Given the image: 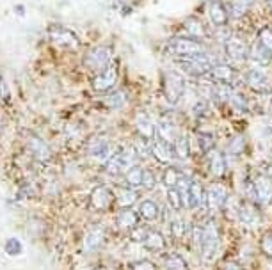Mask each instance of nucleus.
Returning <instances> with one entry per match:
<instances>
[{
	"instance_id": "nucleus-1",
	"label": "nucleus",
	"mask_w": 272,
	"mask_h": 270,
	"mask_svg": "<svg viewBox=\"0 0 272 270\" xmlns=\"http://www.w3.org/2000/svg\"><path fill=\"white\" fill-rule=\"evenodd\" d=\"M135 153L137 151L132 149V147H125L123 151L114 153V155L105 162L107 172H109V174H114V176H118L121 172L128 171V169L132 167V164H134Z\"/></svg>"
},
{
	"instance_id": "nucleus-2",
	"label": "nucleus",
	"mask_w": 272,
	"mask_h": 270,
	"mask_svg": "<svg viewBox=\"0 0 272 270\" xmlns=\"http://www.w3.org/2000/svg\"><path fill=\"white\" fill-rule=\"evenodd\" d=\"M219 226L216 222H208L201 233V247H199V253L203 254L205 260L212 258L216 254V251L219 249Z\"/></svg>"
},
{
	"instance_id": "nucleus-3",
	"label": "nucleus",
	"mask_w": 272,
	"mask_h": 270,
	"mask_svg": "<svg viewBox=\"0 0 272 270\" xmlns=\"http://www.w3.org/2000/svg\"><path fill=\"white\" fill-rule=\"evenodd\" d=\"M110 50L105 48V46H96V48L89 50V52L85 53L84 57V64L89 68L91 71L94 73H102V71L109 70V64H110Z\"/></svg>"
},
{
	"instance_id": "nucleus-4",
	"label": "nucleus",
	"mask_w": 272,
	"mask_h": 270,
	"mask_svg": "<svg viewBox=\"0 0 272 270\" xmlns=\"http://www.w3.org/2000/svg\"><path fill=\"white\" fill-rule=\"evenodd\" d=\"M114 201H116V194L109 187H105V185L96 187L93 190V194H91V206L94 210H98V212L109 210L114 205Z\"/></svg>"
},
{
	"instance_id": "nucleus-5",
	"label": "nucleus",
	"mask_w": 272,
	"mask_h": 270,
	"mask_svg": "<svg viewBox=\"0 0 272 270\" xmlns=\"http://www.w3.org/2000/svg\"><path fill=\"white\" fill-rule=\"evenodd\" d=\"M183 91H185V82L175 71H167L166 73V96L171 103H176L182 98Z\"/></svg>"
},
{
	"instance_id": "nucleus-6",
	"label": "nucleus",
	"mask_w": 272,
	"mask_h": 270,
	"mask_svg": "<svg viewBox=\"0 0 272 270\" xmlns=\"http://www.w3.org/2000/svg\"><path fill=\"white\" fill-rule=\"evenodd\" d=\"M228 203V188L223 183H210L207 188V205L208 208L217 210L224 208V205Z\"/></svg>"
},
{
	"instance_id": "nucleus-7",
	"label": "nucleus",
	"mask_w": 272,
	"mask_h": 270,
	"mask_svg": "<svg viewBox=\"0 0 272 270\" xmlns=\"http://www.w3.org/2000/svg\"><path fill=\"white\" fill-rule=\"evenodd\" d=\"M171 50L175 53H180V55L187 57V55L205 52V46L199 41H196V39H191V37H175L171 41Z\"/></svg>"
},
{
	"instance_id": "nucleus-8",
	"label": "nucleus",
	"mask_w": 272,
	"mask_h": 270,
	"mask_svg": "<svg viewBox=\"0 0 272 270\" xmlns=\"http://www.w3.org/2000/svg\"><path fill=\"white\" fill-rule=\"evenodd\" d=\"M50 39L52 41H55L57 45L64 46V48H69V50H77L78 46H80V41L77 39V36H75L73 32H69V30L62 29V27H57V25H53V27H50Z\"/></svg>"
},
{
	"instance_id": "nucleus-9",
	"label": "nucleus",
	"mask_w": 272,
	"mask_h": 270,
	"mask_svg": "<svg viewBox=\"0 0 272 270\" xmlns=\"http://www.w3.org/2000/svg\"><path fill=\"white\" fill-rule=\"evenodd\" d=\"M116 82H118V73L114 68H109V70L96 75V78L93 80V87L96 93H105V91L112 89Z\"/></svg>"
},
{
	"instance_id": "nucleus-10",
	"label": "nucleus",
	"mask_w": 272,
	"mask_h": 270,
	"mask_svg": "<svg viewBox=\"0 0 272 270\" xmlns=\"http://www.w3.org/2000/svg\"><path fill=\"white\" fill-rule=\"evenodd\" d=\"M248 84L251 86V89L258 91V93H269L271 91V84L269 78L260 68H251L248 71Z\"/></svg>"
},
{
	"instance_id": "nucleus-11",
	"label": "nucleus",
	"mask_w": 272,
	"mask_h": 270,
	"mask_svg": "<svg viewBox=\"0 0 272 270\" xmlns=\"http://www.w3.org/2000/svg\"><path fill=\"white\" fill-rule=\"evenodd\" d=\"M253 188H255V196L262 203H271L272 201V178L269 176L256 178L255 183H253Z\"/></svg>"
},
{
	"instance_id": "nucleus-12",
	"label": "nucleus",
	"mask_w": 272,
	"mask_h": 270,
	"mask_svg": "<svg viewBox=\"0 0 272 270\" xmlns=\"http://www.w3.org/2000/svg\"><path fill=\"white\" fill-rule=\"evenodd\" d=\"M207 203V190L199 181H191V188H189V208H199Z\"/></svg>"
},
{
	"instance_id": "nucleus-13",
	"label": "nucleus",
	"mask_w": 272,
	"mask_h": 270,
	"mask_svg": "<svg viewBox=\"0 0 272 270\" xmlns=\"http://www.w3.org/2000/svg\"><path fill=\"white\" fill-rule=\"evenodd\" d=\"M139 215L135 210L132 208H121V212L118 213V226L125 231H132L139 226Z\"/></svg>"
},
{
	"instance_id": "nucleus-14",
	"label": "nucleus",
	"mask_w": 272,
	"mask_h": 270,
	"mask_svg": "<svg viewBox=\"0 0 272 270\" xmlns=\"http://www.w3.org/2000/svg\"><path fill=\"white\" fill-rule=\"evenodd\" d=\"M150 146H151V155H155L157 160L167 162V164L173 162V149H171V144H167L166 140H162V139L153 140Z\"/></svg>"
},
{
	"instance_id": "nucleus-15",
	"label": "nucleus",
	"mask_w": 272,
	"mask_h": 270,
	"mask_svg": "<svg viewBox=\"0 0 272 270\" xmlns=\"http://www.w3.org/2000/svg\"><path fill=\"white\" fill-rule=\"evenodd\" d=\"M226 52L233 61H244V59L248 57V48H246L244 43L240 41V39H237V37H230L226 41Z\"/></svg>"
},
{
	"instance_id": "nucleus-16",
	"label": "nucleus",
	"mask_w": 272,
	"mask_h": 270,
	"mask_svg": "<svg viewBox=\"0 0 272 270\" xmlns=\"http://www.w3.org/2000/svg\"><path fill=\"white\" fill-rule=\"evenodd\" d=\"M208 167H210L214 176H223L224 171H226V158H224L223 153L216 151V149L208 151Z\"/></svg>"
},
{
	"instance_id": "nucleus-17",
	"label": "nucleus",
	"mask_w": 272,
	"mask_h": 270,
	"mask_svg": "<svg viewBox=\"0 0 272 270\" xmlns=\"http://www.w3.org/2000/svg\"><path fill=\"white\" fill-rule=\"evenodd\" d=\"M139 215H141L144 221L153 222V221H157V219H159L160 208H159V205H157L155 201L146 199V201H142L141 205H139Z\"/></svg>"
},
{
	"instance_id": "nucleus-18",
	"label": "nucleus",
	"mask_w": 272,
	"mask_h": 270,
	"mask_svg": "<svg viewBox=\"0 0 272 270\" xmlns=\"http://www.w3.org/2000/svg\"><path fill=\"white\" fill-rule=\"evenodd\" d=\"M208 16H210L214 25H224L228 20V12L221 2L214 0V2H210V5H208Z\"/></svg>"
},
{
	"instance_id": "nucleus-19",
	"label": "nucleus",
	"mask_w": 272,
	"mask_h": 270,
	"mask_svg": "<svg viewBox=\"0 0 272 270\" xmlns=\"http://www.w3.org/2000/svg\"><path fill=\"white\" fill-rule=\"evenodd\" d=\"M210 75L216 80H219L221 84H230L233 80V77H235V71H233V68H230L226 64H216L210 70Z\"/></svg>"
},
{
	"instance_id": "nucleus-20",
	"label": "nucleus",
	"mask_w": 272,
	"mask_h": 270,
	"mask_svg": "<svg viewBox=\"0 0 272 270\" xmlns=\"http://www.w3.org/2000/svg\"><path fill=\"white\" fill-rule=\"evenodd\" d=\"M135 125H137V132L144 137V139H153L155 134H157V128L153 127V123H151L144 114L137 116V123Z\"/></svg>"
},
{
	"instance_id": "nucleus-21",
	"label": "nucleus",
	"mask_w": 272,
	"mask_h": 270,
	"mask_svg": "<svg viewBox=\"0 0 272 270\" xmlns=\"http://www.w3.org/2000/svg\"><path fill=\"white\" fill-rule=\"evenodd\" d=\"M89 153L94 158H100L102 162H107L110 158V144L105 140H94V144L89 147Z\"/></svg>"
},
{
	"instance_id": "nucleus-22",
	"label": "nucleus",
	"mask_w": 272,
	"mask_h": 270,
	"mask_svg": "<svg viewBox=\"0 0 272 270\" xmlns=\"http://www.w3.org/2000/svg\"><path fill=\"white\" fill-rule=\"evenodd\" d=\"M182 176L183 174L180 172V169L176 167V165H167L166 171H164V174H162V181L167 188H176V185H178V181L182 180Z\"/></svg>"
},
{
	"instance_id": "nucleus-23",
	"label": "nucleus",
	"mask_w": 272,
	"mask_h": 270,
	"mask_svg": "<svg viewBox=\"0 0 272 270\" xmlns=\"http://www.w3.org/2000/svg\"><path fill=\"white\" fill-rule=\"evenodd\" d=\"M125 180L130 187H141L142 180H144V169L139 167V165H132V167L126 171Z\"/></svg>"
},
{
	"instance_id": "nucleus-24",
	"label": "nucleus",
	"mask_w": 272,
	"mask_h": 270,
	"mask_svg": "<svg viewBox=\"0 0 272 270\" xmlns=\"http://www.w3.org/2000/svg\"><path fill=\"white\" fill-rule=\"evenodd\" d=\"M144 246L150 251H162L166 247V238L160 233H157V231H150L146 240H144Z\"/></svg>"
},
{
	"instance_id": "nucleus-25",
	"label": "nucleus",
	"mask_w": 272,
	"mask_h": 270,
	"mask_svg": "<svg viewBox=\"0 0 272 270\" xmlns=\"http://www.w3.org/2000/svg\"><path fill=\"white\" fill-rule=\"evenodd\" d=\"M240 221H244L246 224H256V222L260 221V213L255 206H249V205H244L240 206V213H239Z\"/></svg>"
},
{
	"instance_id": "nucleus-26",
	"label": "nucleus",
	"mask_w": 272,
	"mask_h": 270,
	"mask_svg": "<svg viewBox=\"0 0 272 270\" xmlns=\"http://www.w3.org/2000/svg\"><path fill=\"white\" fill-rule=\"evenodd\" d=\"M30 151L34 153V156H36L37 160H46L50 156L48 146L41 139H36V137L30 139Z\"/></svg>"
},
{
	"instance_id": "nucleus-27",
	"label": "nucleus",
	"mask_w": 272,
	"mask_h": 270,
	"mask_svg": "<svg viewBox=\"0 0 272 270\" xmlns=\"http://www.w3.org/2000/svg\"><path fill=\"white\" fill-rule=\"evenodd\" d=\"M116 199L119 201V206H121V208H130V206L135 203V199H137V192L123 188V190H119V192H118Z\"/></svg>"
},
{
	"instance_id": "nucleus-28",
	"label": "nucleus",
	"mask_w": 272,
	"mask_h": 270,
	"mask_svg": "<svg viewBox=\"0 0 272 270\" xmlns=\"http://www.w3.org/2000/svg\"><path fill=\"white\" fill-rule=\"evenodd\" d=\"M166 270H189V267L178 254H169L166 256Z\"/></svg>"
},
{
	"instance_id": "nucleus-29",
	"label": "nucleus",
	"mask_w": 272,
	"mask_h": 270,
	"mask_svg": "<svg viewBox=\"0 0 272 270\" xmlns=\"http://www.w3.org/2000/svg\"><path fill=\"white\" fill-rule=\"evenodd\" d=\"M271 57H272L271 50H267L260 41H258V45H256L255 50H253V59H255V61H258V62H262V64H265V62L271 61Z\"/></svg>"
},
{
	"instance_id": "nucleus-30",
	"label": "nucleus",
	"mask_w": 272,
	"mask_h": 270,
	"mask_svg": "<svg viewBox=\"0 0 272 270\" xmlns=\"http://www.w3.org/2000/svg\"><path fill=\"white\" fill-rule=\"evenodd\" d=\"M125 102H126V98H125V93H123V91L109 94V96L103 100V103H105L107 107H110V109H119V107H123Z\"/></svg>"
},
{
	"instance_id": "nucleus-31",
	"label": "nucleus",
	"mask_w": 272,
	"mask_h": 270,
	"mask_svg": "<svg viewBox=\"0 0 272 270\" xmlns=\"http://www.w3.org/2000/svg\"><path fill=\"white\" fill-rule=\"evenodd\" d=\"M175 147H176V155L180 158H187L189 156V139L185 135H178V139L175 140Z\"/></svg>"
},
{
	"instance_id": "nucleus-32",
	"label": "nucleus",
	"mask_w": 272,
	"mask_h": 270,
	"mask_svg": "<svg viewBox=\"0 0 272 270\" xmlns=\"http://www.w3.org/2000/svg\"><path fill=\"white\" fill-rule=\"evenodd\" d=\"M4 249L9 256H18V254L23 253V246H21V242L18 240V238H9V240L5 242Z\"/></svg>"
},
{
	"instance_id": "nucleus-33",
	"label": "nucleus",
	"mask_w": 272,
	"mask_h": 270,
	"mask_svg": "<svg viewBox=\"0 0 272 270\" xmlns=\"http://www.w3.org/2000/svg\"><path fill=\"white\" fill-rule=\"evenodd\" d=\"M102 240H103V235H102V231L100 229H94V231H91L89 235H87V238H85V247L87 249H96L100 244H102Z\"/></svg>"
},
{
	"instance_id": "nucleus-34",
	"label": "nucleus",
	"mask_w": 272,
	"mask_h": 270,
	"mask_svg": "<svg viewBox=\"0 0 272 270\" xmlns=\"http://www.w3.org/2000/svg\"><path fill=\"white\" fill-rule=\"evenodd\" d=\"M251 4H253V0H237V2H233V5H232V16L233 18H240L246 11H248Z\"/></svg>"
},
{
	"instance_id": "nucleus-35",
	"label": "nucleus",
	"mask_w": 272,
	"mask_h": 270,
	"mask_svg": "<svg viewBox=\"0 0 272 270\" xmlns=\"http://www.w3.org/2000/svg\"><path fill=\"white\" fill-rule=\"evenodd\" d=\"M260 249H262V253L267 256V258L272 260V229H271V231H267V233L262 237Z\"/></svg>"
},
{
	"instance_id": "nucleus-36",
	"label": "nucleus",
	"mask_w": 272,
	"mask_h": 270,
	"mask_svg": "<svg viewBox=\"0 0 272 270\" xmlns=\"http://www.w3.org/2000/svg\"><path fill=\"white\" fill-rule=\"evenodd\" d=\"M185 29L189 30V34H192V36H196V37H203L205 36L203 25L199 23L198 20H187V21H185Z\"/></svg>"
},
{
	"instance_id": "nucleus-37",
	"label": "nucleus",
	"mask_w": 272,
	"mask_h": 270,
	"mask_svg": "<svg viewBox=\"0 0 272 270\" xmlns=\"http://www.w3.org/2000/svg\"><path fill=\"white\" fill-rule=\"evenodd\" d=\"M167 201H169V206H173L175 210L183 208L182 197H180L178 190H175V188H169V192H167Z\"/></svg>"
},
{
	"instance_id": "nucleus-38",
	"label": "nucleus",
	"mask_w": 272,
	"mask_h": 270,
	"mask_svg": "<svg viewBox=\"0 0 272 270\" xmlns=\"http://www.w3.org/2000/svg\"><path fill=\"white\" fill-rule=\"evenodd\" d=\"M214 144H216V140H214V137H212L210 134H203L199 135V146H201V149L203 151H212L214 149Z\"/></svg>"
},
{
	"instance_id": "nucleus-39",
	"label": "nucleus",
	"mask_w": 272,
	"mask_h": 270,
	"mask_svg": "<svg viewBox=\"0 0 272 270\" xmlns=\"http://www.w3.org/2000/svg\"><path fill=\"white\" fill-rule=\"evenodd\" d=\"M171 231H173V235H175L176 238L185 235V222H183L182 219H175V221L171 222Z\"/></svg>"
},
{
	"instance_id": "nucleus-40",
	"label": "nucleus",
	"mask_w": 272,
	"mask_h": 270,
	"mask_svg": "<svg viewBox=\"0 0 272 270\" xmlns=\"http://www.w3.org/2000/svg\"><path fill=\"white\" fill-rule=\"evenodd\" d=\"M260 43L265 46V48L272 52V30L271 29L262 30V32H260Z\"/></svg>"
},
{
	"instance_id": "nucleus-41",
	"label": "nucleus",
	"mask_w": 272,
	"mask_h": 270,
	"mask_svg": "<svg viewBox=\"0 0 272 270\" xmlns=\"http://www.w3.org/2000/svg\"><path fill=\"white\" fill-rule=\"evenodd\" d=\"M148 233H150V229H148V228H141V226H137L135 229H132V238L144 244V240H146Z\"/></svg>"
},
{
	"instance_id": "nucleus-42",
	"label": "nucleus",
	"mask_w": 272,
	"mask_h": 270,
	"mask_svg": "<svg viewBox=\"0 0 272 270\" xmlns=\"http://www.w3.org/2000/svg\"><path fill=\"white\" fill-rule=\"evenodd\" d=\"M242 147H244V140H242V137H235V139L230 142L228 149H230L232 153H240L242 151Z\"/></svg>"
},
{
	"instance_id": "nucleus-43",
	"label": "nucleus",
	"mask_w": 272,
	"mask_h": 270,
	"mask_svg": "<svg viewBox=\"0 0 272 270\" xmlns=\"http://www.w3.org/2000/svg\"><path fill=\"white\" fill-rule=\"evenodd\" d=\"M142 187L148 188V190L155 187V176H153V172H151V171H144V180H142Z\"/></svg>"
},
{
	"instance_id": "nucleus-44",
	"label": "nucleus",
	"mask_w": 272,
	"mask_h": 270,
	"mask_svg": "<svg viewBox=\"0 0 272 270\" xmlns=\"http://www.w3.org/2000/svg\"><path fill=\"white\" fill-rule=\"evenodd\" d=\"M132 270H157V267H155L151 262H139L132 267Z\"/></svg>"
},
{
	"instance_id": "nucleus-45",
	"label": "nucleus",
	"mask_w": 272,
	"mask_h": 270,
	"mask_svg": "<svg viewBox=\"0 0 272 270\" xmlns=\"http://www.w3.org/2000/svg\"><path fill=\"white\" fill-rule=\"evenodd\" d=\"M223 270H240V267L237 265L235 262H228L226 265H224V269Z\"/></svg>"
},
{
	"instance_id": "nucleus-46",
	"label": "nucleus",
	"mask_w": 272,
	"mask_h": 270,
	"mask_svg": "<svg viewBox=\"0 0 272 270\" xmlns=\"http://www.w3.org/2000/svg\"><path fill=\"white\" fill-rule=\"evenodd\" d=\"M14 12H16L18 16H23L25 14V7L21 4H18V5H14Z\"/></svg>"
},
{
	"instance_id": "nucleus-47",
	"label": "nucleus",
	"mask_w": 272,
	"mask_h": 270,
	"mask_svg": "<svg viewBox=\"0 0 272 270\" xmlns=\"http://www.w3.org/2000/svg\"><path fill=\"white\" fill-rule=\"evenodd\" d=\"M265 174H267L269 178H272V162L267 165V169H265Z\"/></svg>"
}]
</instances>
